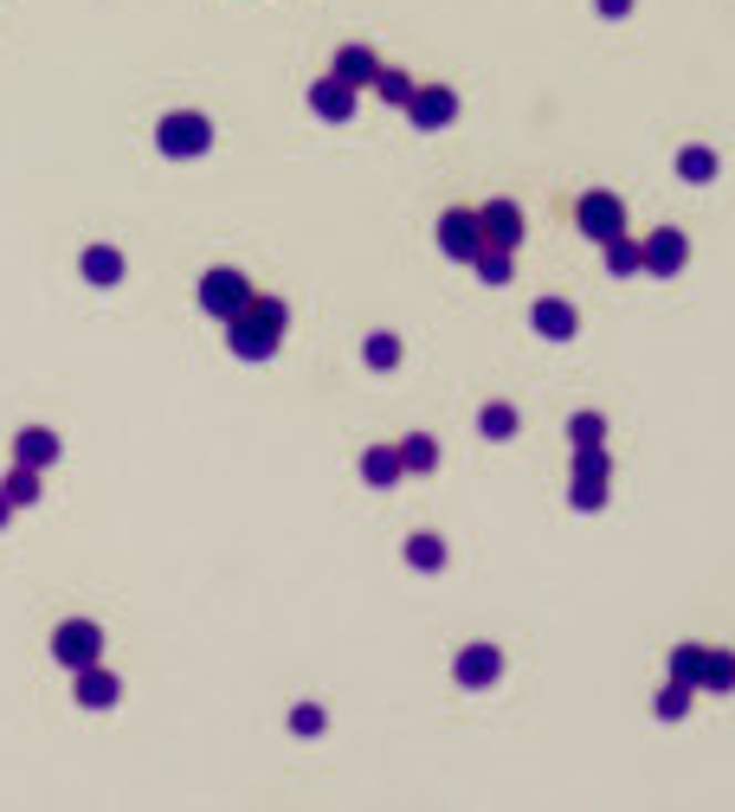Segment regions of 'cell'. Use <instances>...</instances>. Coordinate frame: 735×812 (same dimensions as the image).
Segmentation results:
<instances>
[{"label": "cell", "mask_w": 735, "mask_h": 812, "mask_svg": "<svg viewBox=\"0 0 735 812\" xmlns=\"http://www.w3.org/2000/svg\"><path fill=\"white\" fill-rule=\"evenodd\" d=\"M284 330H291L284 296H258L252 291L239 316H226V348H232L239 362H271V355L284 348Z\"/></svg>", "instance_id": "obj_1"}, {"label": "cell", "mask_w": 735, "mask_h": 812, "mask_svg": "<svg viewBox=\"0 0 735 812\" xmlns=\"http://www.w3.org/2000/svg\"><path fill=\"white\" fill-rule=\"evenodd\" d=\"M155 148L168 155V162H194V155H207L214 148V123L200 111H168L155 123Z\"/></svg>", "instance_id": "obj_2"}, {"label": "cell", "mask_w": 735, "mask_h": 812, "mask_svg": "<svg viewBox=\"0 0 735 812\" xmlns=\"http://www.w3.org/2000/svg\"><path fill=\"white\" fill-rule=\"evenodd\" d=\"M574 220H581V232H588L593 246H607V239H620V232H632L625 226V200L613 194V187H593V194H581V207H574Z\"/></svg>", "instance_id": "obj_3"}, {"label": "cell", "mask_w": 735, "mask_h": 812, "mask_svg": "<svg viewBox=\"0 0 735 812\" xmlns=\"http://www.w3.org/2000/svg\"><path fill=\"white\" fill-rule=\"evenodd\" d=\"M246 296H252V278H246V271H232V264H214V271L200 278V310H207V316H220V323L246 310Z\"/></svg>", "instance_id": "obj_4"}, {"label": "cell", "mask_w": 735, "mask_h": 812, "mask_svg": "<svg viewBox=\"0 0 735 812\" xmlns=\"http://www.w3.org/2000/svg\"><path fill=\"white\" fill-rule=\"evenodd\" d=\"M52 658L65 670H84L104 658V626L97 620H65V626L52 632Z\"/></svg>", "instance_id": "obj_5"}, {"label": "cell", "mask_w": 735, "mask_h": 812, "mask_svg": "<svg viewBox=\"0 0 735 812\" xmlns=\"http://www.w3.org/2000/svg\"><path fill=\"white\" fill-rule=\"evenodd\" d=\"M478 232H484V246H497V252L516 259V246L529 239V220H522L516 200H490V207H478Z\"/></svg>", "instance_id": "obj_6"}, {"label": "cell", "mask_w": 735, "mask_h": 812, "mask_svg": "<svg viewBox=\"0 0 735 812\" xmlns=\"http://www.w3.org/2000/svg\"><path fill=\"white\" fill-rule=\"evenodd\" d=\"M406 116H413V129L439 136L445 123L458 116V91H452V84H413V97H406Z\"/></svg>", "instance_id": "obj_7"}, {"label": "cell", "mask_w": 735, "mask_h": 812, "mask_svg": "<svg viewBox=\"0 0 735 812\" xmlns=\"http://www.w3.org/2000/svg\"><path fill=\"white\" fill-rule=\"evenodd\" d=\"M639 252H645V271H652V278H677V271L691 264V232L659 226V232H645V239H639Z\"/></svg>", "instance_id": "obj_8"}, {"label": "cell", "mask_w": 735, "mask_h": 812, "mask_svg": "<svg viewBox=\"0 0 735 812\" xmlns=\"http://www.w3.org/2000/svg\"><path fill=\"white\" fill-rule=\"evenodd\" d=\"M484 246V232H478V207H445L439 214V252L445 259H472V252H478Z\"/></svg>", "instance_id": "obj_9"}, {"label": "cell", "mask_w": 735, "mask_h": 812, "mask_svg": "<svg viewBox=\"0 0 735 812\" xmlns=\"http://www.w3.org/2000/svg\"><path fill=\"white\" fill-rule=\"evenodd\" d=\"M452 677H458V690H490L497 677H504V652L497 645H465L458 658H452Z\"/></svg>", "instance_id": "obj_10"}, {"label": "cell", "mask_w": 735, "mask_h": 812, "mask_svg": "<svg viewBox=\"0 0 735 812\" xmlns=\"http://www.w3.org/2000/svg\"><path fill=\"white\" fill-rule=\"evenodd\" d=\"M529 330L542 335V342H574V335H581V310H574L568 296H542V303L529 310Z\"/></svg>", "instance_id": "obj_11"}, {"label": "cell", "mask_w": 735, "mask_h": 812, "mask_svg": "<svg viewBox=\"0 0 735 812\" xmlns=\"http://www.w3.org/2000/svg\"><path fill=\"white\" fill-rule=\"evenodd\" d=\"M310 111L323 116V123H349L355 116V84H342V77H317L310 84Z\"/></svg>", "instance_id": "obj_12"}, {"label": "cell", "mask_w": 735, "mask_h": 812, "mask_svg": "<svg viewBox=\"0 0 735 812\" xmlns=\"http://www.w3.org/2000/svg\"><path fill=\"white\" fill-rule=\"evenodd\" d=\"M77 271H84V284H97V291H116V284L130 278V264H123V252H116V246H84Z\"/></svg>", "instance_id": "obj_13"}, {"label": "cell", "mask_w": 735, "mask_h": 812, "mask_svg": "<svg viewBox=\"0 0 735 812\" xmlns=\"http://www.w3.org/2000/svg\"><path fill=\"white\" fill-rule=\"evenodd\" d=\"M729 690H735V652H729V645H703L697 697H729Z\"/></svg>", "instance_id": "obj_14"}, {"label": "cell", "mask_w": 735, "mask_h": 812, "mask_svg": "<svg viewBox=\"0 0 735 812\" xmlns=\"http://www.w3.org/2000/svg\"><path fill=\"white\" fill-rule=\"evenodd\" d=\"M72 677H77V702H84V709H111V702L123 697V684H116V670H104V658L72 670Z\"/></svg>", "instance_id": "obj_15"}, {"label": "cell", "mask_w": 735, "mask_h": 812, "mask_svg": "<svg viewBox=\"0 0 735 812\" xmlns=\"http://www.w3.org/2000/svg\"><path fill=\"white\" fill-rule=\"evenodd\" d=\"M394 451H401L406 478H433V471H439V439H433V433H406Z\"/></svg>", "instance_id": "obj_16"}, {"label": "cell", "mask_w": 735, "mask_h": 812, "mask_svg": "<svg viewBox=\"0 0 735 812\" xmlns=\"http://www.w3.org/2000/svg\"><path fill=\"white\" fill-rule=\"evenodd\" d=\"M401 478L406 471H401V451H394V445H368L362 451V483L368 490H394Z\"/></svg>", "instance_id": "obj_17"}, {"label": "cell", "mask_w": 735, "mask_h": 812, "mask_svg": "<svg viewBox=\"0 0 735 812\" xmlns=\"http://www.w3.org/2000/svg\"><path fill=\"white\" fill-rule=\"evenodd\" d=\"M59 458V433H45V426H27L20 439H13V465H33V471H45Z\"/></svg>", "instance_id": "obj_18"}, {"label": "cell", "mask_w": 735, "mask_h": 812, "mask_svg": "<svg viewBox=\"0 0 735 812\" xmlns=\"http://www.w3.org/2000/svg\"><path fill=\"white\" fill-rule=\"evenodd\" d=\"M445 561H452V554H445V542L433 535V529L406 535V568H413V574H445Z\"/></svg>", "instance_id": "obj_19"}, {"label": "cell", "mask_w": 735, "mask_h": 812, "mask_svg": "<svg viewBox=\"0 0 735 812\" xmlns=\"http://www.w3.org/2000/svg\"><path fill=\"white\" fill-rule=\"evenodd\" d=\"M330 72L342 77V84H355V91H362V84H374V72H381V59H374L368 45H342V52H335V65H330Z\"/></svg>", "instance_id": "obj_20"}, {"label": "cell", "mask_w": 735, "mask_h": 812, "mask_svg": "<svg viewBox=\"0 0 735 812\" xmlns=\"http://www.w3.org/2000/svg\"><path fill=\"white\" fill-rule=\"evenodd\" d=\"M401 355H406V348H401V335H394V330H374L362 342V362L374 374H394V368H401Z\"/></svg>", "instance_id": "obj_21"}, {"label": "cell", "mask_w": 735, "mask_h": 812, "mask_svg": "<svg viewBox=\"0 0 735 812\" xmlns=\"http://www.w3.org/2000/svg\"><path fill=\"white\" fill-rule=\"evenodd\" d=\"M478 433H484V439L504 445V439H516V433H522V413H516L510 400H490V406L478 413Z\"/></svg>", "instance_id": "obj_22"}, {"label": "cell", "mask_w": 735, "mask_h": 812, "mask_svg": "<svg viewBox=\"0 0 735 812\" xmlns=\"http://www.w3.org/2000/svg\"><path fill=\"white\" fill-rule=\"evenodd\" d=\"M677 181H691V187L716 181V148H703V143L677 148Z\"/></svg>", "instance_id": "obj_23"}, {"label": "cell", "mask_w": 735, "mask_h": 812, "mask_svg": "<svg viewBox=\"0 0 735 812\" xmlns=\"http://www.w3.org/2000/svg\"><path fill=\"white\" fill-rule=\"evenodd\" d=\"M607 271H613V278H639V271H645V252H639V239H632V232L607 239Z\"/></svg>", "instance_id": "obj_24"}, {"label": "cell", "mask_w": 735, "mask_h": 812, "mask_svg": "<svg viewBox=\"0 0 735 812\" xmlns=\"http://www.w3.org/2000/svg\"><path fill=\"white\" fill-rule=\"evenodd\" d=\"M0 497H7L13 510L39 503V471H33V465H13V471H7V483H0Z\"/></svg>", "instance_id": "obj_25"}, {"label": "cell", "mask_w": 735, "mask_h": 812, "mask_svg": "<svg viewBox=\"0 0 735 812\" xmlns=\"http://www.w3.org/2000/svg\"><path fill=\"white\" fill-rule=\"evenodd\" d=\"M613 465H607V445H574V483H607Z\"/></svg>", "instance_id": "obj_26"}, {"label": "cell", "mask_w": 735, "mask_h": 812, "mask_svg": "<svg viewBox=\"0 0 735 812\" xmlns=\"http://www.w3.org/2000/svg\"><path fill=\"white\" fill-rule=\"evenodd\" d=\"M472 271H478L484 284H490V291H497V284H510V252H497V246H478V252H472Z\"/></svg>", "instance_id": "obj_27"}, {"label": "cell", "mask_w": 735, "mask_h": 812, "mask_svg": "<svg viewBox=\"0 0 735 812\" xmlns=\"http://www.w3.org/2000/svg\"><path fill=\"white\" fill-rule=\"evenodd\" d=\"M697 677H703V645H671V684L697 690Z\"/></svg>", "instance_id": "obj_28"}, {"label": "cell", "mask_w": 735, "mask_h": 812, "mask_svg": "<svg viewBox=\"0 0 735 812\" xmlns=\"http://www.w3.org/2000/svg\"><path fill=\"white\" fill-rule=\"evenodd\" d=\"M374 91H381V104L406 111V97H413V77H406V72H394V65H381V72H374Z\"/></svg>", "instance_id": "obj_29"}, {"label": "cell", "mask_w": 735, "mask_h": 812, "mask_svg": "<svg viewBox=\"0 0 735 812\" xmlns=\"http://www.w3.org/2000/svg\"><path fill=\"white\" fill-rule=\"evenodd\" d=\"M691 697H697V690H684V684H664L659 697H652L659 722H684V716H691Z\"/></svg>", "instance_id": "obj_30"}, {"label": "cell", "mask_w": 735, "mask_h": 812, "mask_svg": "<svg viewBox=\"0 0 735 812\" xmlns=\"http://www.w3.org/2000/svg\"><path fill=\"white\" fill-rule=\"evenodd\" d=\"M330 729V716H323V702H297L291 709V736H303V741H317Z\"/></svg>", "instance_id": "obj_31"}, {"label": "cell", "mask_w": 735, "mask_h": 812, "mask_svg": "<svg viewBox=\"0 0 735 812\" xmlns=\"http://www.w3.org/2000/svg\"><path fill=\"white\" fill-rule=\"evenodd\" d=\"M568 445H607V419L600 413H574L568 419Z\"/></svg>", "instance_id": "obj_32"}, {"label": "cell", "mask_w": 735, "mask_h": 812, "mask_svg": "<svg viewBox=\"0 0 735 812\" xmlns=\"http://www.w3.org/2000/svg\"><path fill=\"white\" fill-rule=\"evenodd\" d=\"M568 503L588 517V510H600V503H607V483H574V490H568Z\"/></svg>", "instance_id": "obj_33"}, {"label": "cell", "mask_w": 735, "mask_h": 812, "mask_svg": "<svg viewBox=\"0 0 735 812\" xmlns=\"http://www.w3.org/2000/svg\"><path fill=\"white\" fill-rule=\"evenodd\" d=\"M593 7H600L607 20H625V13H632V0H593Z\"/></svg>", "instance_id": "obj_34"}, {"label": "cell", "mask_w": 735, "mask_h": 812, "mask_svg": "<svg viewBox=\"0 0 735 812\" xmlns=\"http://www.w3.org/2000/svg\"><path fill=\"white\" fill-rule=\"evenodd\" d=\"M7 522H13V503H7V497H0V529H7Z\"/></svg>", "instance_id": "obj_35"}]
</instances>
